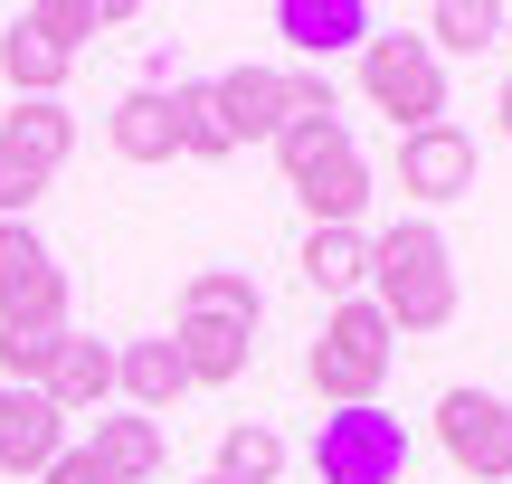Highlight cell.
<instances>
[{
	"label": "cell",
	"mask_w": 512,
	"mask_h": 484,
	"mask_svg": "<svg viewBox=\"0 0 512 484\" xmlns=\"http://www.w3.org/2000/svg\"><path fill=\"white\" fill-rule=\"evenodd\" d=\"M370 304L389 333H446L456 323V247L437 219H399L370 238Z\"/></svg>",
	"instance_id": "1"
},
{
	"label": "cell",
	"mask_w": 512,
	"mask_h": 484,
	"mask_svg": "<svg viewBox=\"0 0 512 484\" xmlns=\"http://www.w3.org/2000/svg\"><path fill=\"white\" fill-rule=\"evenodd\" d=\"M389 361H399L389 314L370 295H351V304H332V314H323V333H313V352H304V380L323 390V409H380Z\"/></svg>",
	"instance_id": "2"
},
{
	"label": "cell",
	"mask_w": 512,
	"mask_h": 484,
	"mask_svg": "<svg viewBox=\"0 0 512 484\" xmlns=\"http://www.w3.org/2000/svg\"><path fill=\"white\" fill-rule=\"evenodd\" d=\"M361 95L399 133H427V124H446V57L427 38H408V29H380L361 48Z\"/></svg>",
	"instance_id": "3"
},
{
	"label": "cell",
	"mask_w": 512,
	"mask_h": 484,
	"mask_svg": "<svg viewBox=\"0 0 512 484\" xmlns=\"http://www.w3.org/2000/svg\"><path fill=\"white\" fill-rule=\"evenodd\" d=\"M76 152V114L67 95H48V105H10L0 114V219H29L38 200H48V181L67 171Z\"/></svg>",
	"instance_id": "4"
},
{
	"label": "cell",
	"mask_w": 512,
	"mask_h": 484,
	"mask_svg": "<svg viewBox=\"0 0 512 484\" xmlns=\"http://www.w3.org/2000/svg\"><path fill=\"white\" fill-rule=\"evenodd\" d=\"M0 333H67V266L29 219H0Z\"/></svg>",
	"instance_id": "5"
},
{
	"label": "cell",
	"mask_w": 512,
	"mask_h": 484,
	"mask_svg": "<svg viewBox=\"0 0 512 484\" xmlns=\"http://www.w3.org/2000/svg\"><path fill=\"white\" fill-rule=\"evenodd\" d=\"M313 475L323 484H399L408 475V428L389 409H332L313 428Z\"/></svg>",
	"instance_id": "6"
},
{
	"label": "cell",
	"mask_w": 512,
	"mask_h": 484,
	"mask_svg": "<svg viewBox=\"0 0 512 484\" xmlns=\"http://www.w3.org/2000/svg\"><path fill=\"white\" fill-rule=\"evenodd\" d=\"M437 447L456 475L475 484H512V399L494 390H446L437 399Z\"/></svg>",
	"instance_id": "7"
},
{
	"label": "cell",
	"mask_w": 512,
	"mask_h": 484,
	"mask_svg": "<svg viewBox=\"0 0 512 484\" xmlns=\"http://www.w3.org/2000/svg\"><path fill=\"white\" fill-rule=\"evenodd\" d=\"M285 190L304 200L313 228H361V209H370V162H361L351 133H332L323 152H304V162L285 171Z\"/></svg>",
	"instance_id": "8"
},
{
	"label": "cell",
	"mask_w": 512,
	"mask_h": 484,
	"mask_svg": "<svg viewBox=\"0 0 512 484\" xmlns=\"http://www.w3.org/2000/svg\"><path fill=\"white\" fill-rule=\"evenodd\" d=\"M209 114H219L228 143H275V133L294 124V67H228L209 76Z\"/></svg>",
	"instance_id": "9"
},
{
	"label": "cell",
	"mask_w": 512,
	"mask_h": 484,
	"mask_svg": "<svg viewBox=\"0 0 512 484\" xmlns=\"http://www.w3.org/2000/svg\"><path fill=\"white\" fill-rule=\"evenodd\" d=\"M399 190L418 209H446L475 190V133L456 124H427V133H399Z\"/></svg>",
	"instance_id": "10"
},
{
	"label": "cell",
	"mask_w": 512,
	"mask_h": 484,
	"mask_svg": "<svg viewBox=\"0 0 512 484\" xmlns=\"http://www.w3.org/2000/svg\"><path fill=\"white\" fill-rule=\"evenodd\" d=\"M275 38L294 57H342V48L380 38V10L370 0H275Z\"/></svg>",
	"instance_id": "11"
},
{
	"label": "cell",
	"mask_w": 512,
	"mask_h": 484,
	"mask_svg": "<svg viewBox=\"0 0 512 484\" xmlns=\"http://www.w3.org/2000/svg\"><path fill=\"white\" fill-rule=\"evenodd\" d=\"M57 456H67V418L38 390H10L0 380V475H48Z\"/></svg>",
	"instance_id": "12"
},
{
	"label": "cell",
	"mask_w": 512,
	"mask_h": 484,
	"mask_svg": "<svg viewBox=\"0 0 512 484\" xmlns=\"http://www.w3.org/2000/svg\"><path fill=\"white\" fill-rule=\"evenodd\" d=\"M171 352H181L190 390H228V380H247L256 333H247V323H219V314H181V323H171Z\"/></svg>",
	"instance_id": "13"
},
{
	"label": "cell",
	"mask_w": 512,
	"mask_h": 484,
	"mask_svg": "<svg viewBox=\"0 0 512 484\" xmlns=\"http://www.w3.org/2000/svg\"><path fill=\"white\" fill-rule=\"evenodd\" d=\"M38 399H48L57 418H76V409H105V399H114V342L57 333V352H48V380H38Z\"/></svg>",
	"instance_id": "14"
},
{
	"label": "cell",
	"mask_w": 512,
	"mask_h": 484,
	"mask_svg": "<svg viewBox=\"0 0 512 484\" xmlns=\"http://www.w3.org/2000/svg\"><path fill=\"white\" fill-rule=\"evenodd\" d=\"M86 456H95V475L105 484H152L162 475V418H143V409H124V418H95V437H86Z\"/></svg>",
	"instance_id": "15"
},
{
	"label": "cell",
	"mask_w": 512,
	"mask_h": 484,
	"mask_svg": "<svg viewBox=\"0 0 512 484\" xmlns=\"http://www.w3.org/2000/svg\"><path fill=\"white\" fill-rule=\"evenodd\" d=\"M105 133H114V152H124V162H171V152H181V114H171V86H133V95H114Z\"/></svg>",
	"instance_id": "16"
},
{
	"label": "cell",
	"mask_w": 512,
	"mask_h": 484,
	"mask_svg": "<svg viewBox=\"0 0 512 484\" xmlns=\"http://www.w3.org/2000/svg\"><path fill=\"white\" fill-rule=\"evenodd\" d=\"M0 76H10V95H19V105H48V95H67L76 57L57 48V38H38L29 19H10V29H0Z\"/></svg>",
	"instance_id": "17"
},
{
	"label": "cell",
	"mask_w": 512,
	"mask_h": 484,
	"mask_svg": "<svg viewBox=\"0 0 512 484\" xmlns=\"http://www.w3.org/2000/svg\"><path fill=\"white\" fill-rule=\"evenodd\" d=\"M114 390L133 399V409H171V399L190 390V371H181V352H171V333H152V342H114Z\"/></svg>",
	"instance_id": "18"
},
{
	"label": "cell",
	"mask_w": 512,
	"mask_h": 484,
	"mask_svg": "<svg viewBox=\"0 0 512 484\" xmlns=\"http://www.w3.org/2000/svg\"><path fill=\"white\" fill-rule=\"evenodd\" d=\"M294 266H304L313 295L351 304L370 285V238H361V228H304V257H294Z\"/></svg>",
	"instance_id": "19"
},
{
	"label": "cell",
	"mask_w": 512,
	"mask_h": 484,
	"mask_svg": "<svg viewBox=\"0 0 512 484\" xmlns=\"http://www.w3.org/2000/svg\"><path fill=\"white\" fill-rule=\"evenodd\" d=\"M19 19H29L38 38H57V48L76 57V48H86L95 29H124L133 10H124V0H29V10H19Z\"/></svg>",
	"instance_id": "20"
},
{
	"label": "cell",
	"mask_w": 512,
	"mask_h": 484,
	"mask_svg": "<svg viewBox=\"0 0 512 484\" xmlns=\"http://www.w3.org/2000/svg\"><path fill=\"white\" fill-rule=\"evenodd\" d=\"M181 314H219V323H266V295H256V285L238 276V266H200V276L181 285Z\"/></svg>",
	"instance_id": "21"
},
{
	"label": "cell",
	"mask_w": 512,
	"mask_h": 484,
	"mask_svg": "<svg viewBox=\"0 0 512 484\" xmlns=\"http://www.w3.org/2000/svg\"><path fill=\"white\" fill-rule=\"evenodd\" d=\"M427 48H456V57H475V48H503V10L494 0H437L427 10Z\"/></svg>",
	"instance_id": "22"
},
{
	"label": "cell",
	"mask_w": 512,
	"mask_h": 484,
	"mask_svg": "<svg viewBox=\"0 0 512 484\" xmlns=\"http://www.w3.org/2000/svg\"><path fill=\"white\" fill-rule=\"evenodd\" d=\"M275 475H285V437L238 418V428L219 437V484H275Z\"/></svg>",
	"instance_id": "23"
},
{
	"label": "cell",
	"mask_w": 512,
	"mask_h": 484,
	"mask_svg": "<svg viewBox=\"0 0 512 484\" xmlns=\"http://www.w3.org/2000/svg\"><path fill=\"white\" fill-rule=\"evenodd\" d=\"M171 114H181V152H190V162H228V152H238L219 133V114H209V86H200V76H171Z\"/></svg>",
	"instance_id": "24"
},
{
	"label": "cell",
	"mask_w": 512,
	"mask_h": 484,
	"mask_svg": "<svg viewBox=\"0 0 512 484\" xmlns=\"http://www.w3.org/2000/svg\"><path fill=\"white\" fill-rule=\"evenodd\" d=\"M48 352H57V333H0V380L10 390H38L48 380Z\"/></svg>",
	"instance_id": "25"
},
{
	"label": "cell",
	"mask_w": 512,
	"mask_h": 484,
	"mask_svg": "<svg viewBox=\"0 0 512 484\" xmlns=\"http://www.w3.org/2000/svg\"><path fill=\"white\" fill-rule=\"evenodd\" d=\"M38 484H105V475H95V456H86V447H67V456H57V466L38 475Z\"/></svg>",
	"instance_id": "26"
},
{
	"label": "cell",
	"mask_w": 512,
	"mask_h": 484,
	"mask_svg": "<svg viewBox=\"0 0 512 484\" xmlns=\"http://www.w3.org/2000/svg\"><path fill=\"white\" fill-rule=\"evenodd\" d=\"M494 114H503V133H512V76H503V95H494Z\"/></svg>",
	"instance_id": "27"
},
{
	"label": "cell",
	"mask_w": 512,
	"mask_h": 484,
	"mask_svg": "<svg viewBox=\"0 0 512 484\" xmlns=\"http://www.w3.org/2000/svg\"><path fill=\"white\" fill-rule=\"evenodd\" d=\"M503 48H512V10H503Z\"/></svg>",
	"instance_id": "28"
},
{
	"label": "cell",
	"mask_w": 512,
	"mask_h": 484,
	"mask_svg": "<svg viewBox=\"0 0 512 484\" xmlns=\"http://www.w3.org/2000/svg\"><path fill=\"white\" fill-rule=\"evenodd\" d=\"M200 484H219V475H200Z\"/></svg>",
	"instance_id": "29"
}]
</instances>
